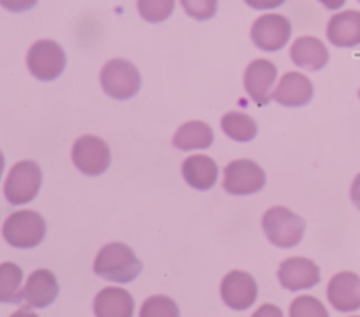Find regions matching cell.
I'll return each mask as SVG.
<instances>
[{
  "instance_id": "1",
  "label": "cell",
  "mask_w": 360,
  "mask_h": 317,
  "mask_svg": "<svg viewBox=\"0 0 360 317\" xmlns=\"http://www.w3.org/2000/svg\"><path fill=\"white\" fill-rule=\"evenodd\" d=\"M143 270V264L137 259L134 250L129 245L120 242L108 243L98 250L94 263V271L98 277L109 282L129 284Z\"/></svg>"
},
{
  "instance_id": "2",
  "label": "cell",
  "mask_w": 360,
  "mask_h": 317,
  "mask_svg": "<svg viewBox=\"0 0 360 317\" xmlns=\"http://www.w3.org/2000/svg\"><path fill=\"white\" fill-rule=\"evenodd\" d=\"M262 228L273 245L280 249H292L301 243L306 224L297 213L288 208L273 206L262 217Z\"/></svg>"
},
{
  "instance_id": "3",
  "label": "cell",
  "mask_w": 360,
  "mask_h": 317,
  "mask_svg": "<svg viewBox=\"0 0 360 317\" xmlns=\"http://www.w3.org/2000/svg\"><path fill=\"white\" fill-rule=\"evenodd\" d=\"M2 235L16 249H34L44 240L46 220L34 210L14 211L4 222Z\"/></svg>"
},
{
  "instance_id": "4",
  "label": "cell",
  "mask_w": 360,
  "mask_h": 317,
  "mask_svg": "<svg viewBox=\"0 0 360 317\" xmlns=\"http://www.w3.org/2000/svg\"><path fill=\"white\" fill-rule=\"evenodd\" d=\"M101 85L111 99L127 101L141 90V74L129 60L112 58L102 67Z\"/></svg>"
},
{
  "instance_id": "5",
  "label": "cell",
  "mask_w": 360,
  "mask_h": 317,
  "mask_svg": "<svg viewBox=\"0 0 360 317\" xmlns=\"http://www.w3.org/2000/svg\"><path fill=\"white\" fill-rule=\"evenodd\" d=\"M42 171L37 162L20 161L11 168L4 183V196L11 204L30 203L41 190Z\"/></svg>"
},
{
  "instance_id": "6",
  "label": "cell",
  "mask_w": 360,
  "mask_h": 317,
  "mask_svg": "<svg viewBox=\"0 0 360 317\" xmlns=\"http://www.w3.org/2000/svg\"><path fill=\"white\" fill-rule=\"evenodd\" d=\"M28 70L41 81H53L65 70L67 55L58 42L41 39L27 53Z\"/></svg>"
},
{
  "instance_id": "7",
  "label": "cell",
  "mask_w": 360,
  "mask_h": 317,
  "mask_svg": "<svg viewBox=\"0 0 360 317\" xmlns=\"http://www.w3.org/2000/svg\"><path fill=\"white\" fill-rule=\"evenodd\" d=\"M266 171L250 158H238L225 168L224 189L232 196H250L266 185Z\"/></svg>"
},
{
  "instance_id": "8",
  "label": "cell",
  "mask_w": 360,
  "mask_h": 317,
  "mask_svg": "<svg viewBox=\"0 0 360 317\" xmlns=\"http://www.w3.org/2000/svg\"><path fill=\"white\" fill-rule=\"evenodd\" d=\"M72 162L84 175H102L111 166V150L104 139L86 134V136L77 137L74 143Z\"/></svg>"
},
{
  "instance_id": "9",
  "label": "cell",
  "mask_w": 360,
  "mask_h": 317,
  "mask_svg": "<svg viewBox=\"0 0 360 317\" xmlns=\"http://www.w3.org/2000/svg\"><path fill=\"white\" fill-rule=\"evenodd\" d=\"M252 41L264 51L285 48L292 37V23L283 14H262L252 25Z\"/></svg>"
},
{
  "instance_id": "10",
  "label": "cell",
  "mask_w": 360,
  "mask_h": 317,
  "mask_svg": "<svg viewBox=\"0 0 360 317\" xmlns=\"http://www.w3.org/2000/svg\"><path fill=\"white\" fill-rule=\"evenodd\" d=\"M220 294L225 305L232 310H248L255 303L259 289L255 278L241 270L227 273L221 280Z\"/></svg>"
},
{
  "instance_id": "11",
  "label": "cell",
  "mask_w": 360,
  "mask_h": 317,
  "mask_svg": "<svg viewBox=\"0 0 360 317\" xmlns=\"http://www.w3.org/2000/svg\"><path fill=\"white\" fill-rule=\"evenodd\" d=\"M278 69L271 60L259 58L253 60L245 73V88L246 94L252 97L253 102L259 106H266L273 99L274 83H276Z\"/></svg>"
},
{
  "instance_id": "12",
  "label": "cell",
  "mask_w": 360,
  "mask_h": 317,
  "mask_svg": "<svg viewBox=\"0 0 360 317\" xmlns=\"http://www.w3.org/2000/svg\"><path fill=\"white\" fill-rule=\"evenodd\" d=\"M320 268L308 257H290L280 264L278 278L288 291H302L315 287L320 282Z\"/></svg>"
},
{
  "instance_id": "13",
  "label": "cell",
  "mask_w": 360,
  "mask_h": 317,
  "mask_svg": "<svg viewBox=\"0 0 360 317\" xmlns=\"http://www.w3.org/2000/svg\"><path fill=\"white\" fill-rule=\"evenodd\" d=\"M330 305L340 312H355L360 309V277L354 271L334 275L327 287Z\"/></svg>"
},
{
  "instance_id": "14",
  "label": "cell",
  "mask_w": 360,
  "mask_h": 317,
  "mask_svg": "<svg viewBox=\"0 0 360 317\" xmlns=\"http://www.w3.org/2000/svg\"><path fill=\"white\" fill-rule=\"evenodd\" d=\"M273 99L287 108H301L313 99V83L306 74L287 73L273 92Z\"/></svg>"
},
{
  "instance_id": "15",
  "label": "cell",
  "mask_w": 360,
  "mask_h": 317,
  "mask_svg": "<svg viewBox=\"0 0 360 317\" xmlns=\"http://www.w3.org/2000/svg\"><path fill=\"white\" fill-rule=\"evenodd\" d=\"M58 291L55 273L42 268V270H35L34 273H30L23 287V299L34 309H44L55 302Z\"/></svg>"
},
{
  "instance_id": "16",
  "label": "cell",
  "mask_w": 360,
  "mask_h": 317,
  "mask_svg": "<svg viewBox=\"0 0 360 317\" xmlns=\"http://www.w3.org/2000/svg\"><path fill=\"white\" fill-rule=\"evenodd\" d=\"M327 39L338 48L360 44V11H343L334 14L327 25Z\"/></svg>"
},
{
  "instance_id": "17",
  "label": "cell",
  "mask_w": 360,
  "mask_h": 317,
  "mask_svg": "<svg viewBox=\"0 0 360 317\" xmlns=\"http://www.w3.org/2000/svg\"><path fill=\"white\" fill-rule=\"evenodd\" d=\"M290 58L301 69L320 70L329 62V49L320 39L302 35L295 39L290 48Z\"/></svg>"
},
{
  "instance_id": "18",
  "label": "cell",
  "mask_w": 360,
  "mask_h": 317,
  "mask_svg": "<svg viewBox=\"0 0 360 317\" xmlns=\"http://www.w3.org/2000/svg\"><path fill=\"white\" fill-rule=\"evenodd\" d=\"M132 294L122 287H104L94 299L95 317H132Z\"/></svg>"
},
{
  "instance_id": "19",
  "label": "cell",
  "mask_w": 360,
  "mask_h": 317,
  "mask_svg": "<svg viewBox=\"0 0 360 317\" xmlns=\"http://www.w3.org/2000/svg\"><path fill=\"white\" fill-rule=\"evenodd\" d=\"M185 182L197 190H210L218 180V166L210 155H190L181 166Z\"/></svg>"
},
{
  "instance_id": "20",
  "label": "cell",
  "mask_w": 360,
  "mask_h": 317,
  "mask_svg": "<svg viewBox=\"0 0 360 317\" xmlns=\"http://www.w3.org/2000/svg\"><path fill=\"white\" fill-rule=\"evenodd\" d=\"M214 141L213 129L207 125L206 122H200V120H190V122L183 123L174 134V143L176 148L183 151L190 150H204V148H210Z\"/></svg>"
},
{
  "instance_id": "21",
  "label": "cell",
  "mask_w": 360,
  "mask_h": 317,
  "mask_svg": "<svg viewBox=\"0 0 360 317\" xmlns=\"http://www.w3.org/2000/svg\"><path fill=\"white\" fill-rule=\"evenodd\" d=\"M220 125L225 136L234 141H239V143H248L259 132L255 120L250 115H246V113L239 111H231L224 115Z\"/></svg>"
},
{
  "instance_id": "22",
  "label": "cell",
  "mask_w": 360,
  "mask_h": 317,
  "mask_svg": "<svg viewBox=\"0 0 360 317\" xmlns=\"http://www.w3.org/2000/svg\"><path fill=\"white\" fill-rule=\"evenodd\" d=\"M23 271L14 263L0 264V303H20L23 299Z\"/></svg>"
},
{
  "instance_id": "23",
  "label": "cell",
  "mask_w": 360,
  "mask_h": 317,
  "mask_svg": "<svg viewBox=\"0 0 360 317\" xmlns=\"http://www.w3.org/2000/svg\"><path fill=\"white\" fill-rule=\"evenodd\" d=\"M174 0H137V11L141 18L150 23H162L174 11Z\"/></svg>"
},
{
  "instance_id": "24",
  "label": "cell",
  "mask_w": 360,
  "mask_h": 317,
  "mask_svg": "<svg viewBox=\"0 0 360 317\" xmlns=\"http://www.w3.org/2000/svg\"><path fill=\"white\" fill-rule=\"evenodd\" d=\"M139 317H179V309L169 296H151L141 306Z\"/></svg>"
},
{
  "instance_id": "25",
  "label": "cell",
  "mask_w": 360,
  "mask_h": 317,
  "mask_svg": "<svg viewBox=\"0 0 360 317\" xmlns=\"http://www.w3.org/2000/svg\"><path fill=\"white\" fill-rule=\"evenodd\" d=\"M290 317H329V312L315 296H299L292 302Z\"/></svg>"
},
{
  "instance_id": "26",
  "label": "cell",
  "mask_w": 360,
  "mask_h": 317,
  "mask_svg": "<svg viewBox=\"0 0 360 317\" xmlns=\"http://www.w3.org/2000/svg\"><path fill=\"white\" fill-rule=\"evenodd\" d=\"M181 7L190 18L206 21L217 14L218 0H181Z\"/></svg>"
},
{
  "instance_id": "27",
  "label": "cell",
  "mask_w": 360,
  "mask_h": 317,
  "mask_svg": "<svg viewBox=\"0 0 360 317\" xmlns=\"http://www.w3.org/2000/svg\"><path fill=\"white\" fill-rule=\"evenodd\" d=\"M37 2L39 0H0V6L11 13H25V11L32 9Z\"/></svg>"
},
{
  "instance_id": "28",
  "label": "cell",
  "mask_w": 360,
  "mask_h": 317,
  "mask_svg": "<svg viewBox=\"0 0 360 317\" xmlns=\"http://www.w3.org/2000/svg\"><path fill=\"white\" fill-rule=\"evenodd\" d=\"M252 9L266 11V9H276V7L283 6L287 0H245Z\"/></svg>"
},
{
  "instance_id": "29",
  "label": "cell",
  "mask_w": 360,
  "mask_h": 317,
  "mask_svg": "<svg viewBox=\"0 0 360 317\" xmlns=\"http://www.w3.org/2000/svg\"><path fill=\"white\" fill-rule=\"evenodd\" d=\"M252 317H283V312H281L276 305L266 303V305L260 306L259 310H255V313H253Z\"/></svg>"
},
{
  "instance_id": "30",
  "label": "cell",
  "mask_w": 360,
  "mask_h": 317,
  "mask_svg": "<svg viewBox=\"0 0 360 317\" xmlns=\"http://www.w3.org/2000/svg\"><path fill=\"white\" fill-rule=\"evenodd\" d=\"M350 197H352V203L360 210V173L355 176L354 183H352V189H350Z\"/></svg>"
},
{
  "instance_id": "31",
  "label": "cell",
  "mask_w": 360,
  "mask_h": 317,
  "mask_svg": "<svg viewBox=\"0 0 360 317\" xmlns=\"http://www.w3.org/2000/svg\"><path fill=\"white\" fill-rule=\"evenodd\" d=\"M319 2L322 4V6L326 7V9L338 11V9H341V7H343L345 4H347V0H319Z\"/></svg>"
},
{
  "instance_id": "32",
  "label": "cell",
  "mask_w": 360,
  "mask_h": 317,
  "mask_svg": "<svg viewBox=\"0 0 360 317\" xmlns=\"http://www.w3.org/2000/svg\"><path fill=\"white\" fill-rule=\"evenodd\" d=\"M11 317H39V316L35 312H32V310L21 309V310H18V312H14Z\"/></svg>"
},
{
  "instance_id": "33",
  "label": "cell",
  "mask_w": 360,
  "mask_h": 317,
  "mask_svg": "<svg viewBox=\"0 0 360 317\" xmlns=\"http://www.w3.org/2000/svg\"><path fill=\"white\" fill-rule=\"evenodd\" d=\"M4 166H6V158H4V154H2V151H0V178H2Z\"/></svg>"
},
{
  "instance_id": "34",
  "label": "cell",
  "mask_w": 360,
  "mask_h": 317,
  "mask_svg": "<svg viewBox=\"0 0 360 317\" xmlns=\"http://www.w3.org/2000/svg\"><path fill=\"white\" fill-rule=\"evenodd\" d=\"M359 97H360V90H359Z\"/></svg>"
},
{
  "instance_id": "35",
  "label": "cell",
  "mask_w": 360,
  "mask_h": 317,
  "mask_svg": "<svg viewBox=\"0 0 360 317\" xmlns=\"http://www.w3.org/2000/svg\"><path fill=\"white\" fill-rule=\"evenodd\" d=\"M354 317H359V316H354Z\"/></svg>"
},
{
  "instance_id": "36",
  "label": "cell",
  "mask_w": 360,
  "mask_h": 317,
  "mask_svg": "<svg viewBox=\"0 0 360 317\" xmlns=\"http://www.w3.org/2000/svg\"><path fill=\"white\" fill-rule=\"evenodd\" d=\"M359 2H360V0H359Z\"/></svg>"
}]
</instances>
